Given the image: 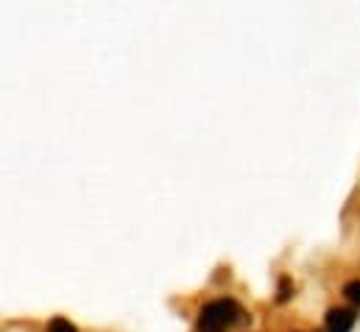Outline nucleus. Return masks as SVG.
<instances>
[{
	"label": "nucleus",
	"instance_id": "7ed1b4c3",
	"mask_svg": "<svg viewBox=\"0 0 360 332\" xmlns=\"http://www.w3.org/2000/svg\"><path fill=\"white\" fill-rule=\"evenodd\" d=\"M296 293V285H293V279L290 276H279V288H276V302L279 305H285V302H290V296Z\"/></svg>",
	"mask_w": 360,
	"mask_h": 332
},
{
	"label": "nucleus",
	"instance_id": "f03ea898",
	"mask_svg": "<svg viewBox=\"0 0 360 332\" xmlns=\"http://www.w3.org/2000/svg\"><path fill=\"white\" fill-rule=\"evenodd\" d=\"M358 321V313L352 307H330L324 316V330L327 332H352Z\"/></svg>",
	"mask_w": 360,
	"mask_h": 332
},
{
	"label": "nucleus",
	"instance_id": "39448f33",
	"mask_svg": "<svg viewBox=\"0 0 360 332\" xmlns=\"http://www.w3.org/2000/svg\"><path fill=\"white\" fill-rule=\"evenodd\" d=\"M48 332H79V327H76V324H70L68 319H62V316H59V319H53V321L48 324Z\"/></svg>",
	"mask_w": 360,
	"mask_h": 332
},
{
	"label": "nucleus",
	"instance_id": "20e7f679",
	"mask_svg": "<svg viewBox=\"0 0 360 332\" xmlns=\"http://www.w3.org/2000/svg\"><path fill=\"white\" fill-rule=\"evenodd\" d=\"M344 299L352 302L355 307H360V279H349V282L344 285Z\"/></svg>",
	"mask_w": 360,
	"mask_h": 332
},
{
	"label": "nucleus",
	"instance_id": "f257e3e1",
	"mask_svg": "<svg viewBox=\"0 0 360 332\" xmlns=\"http://www.w3.org/2000/svg\"><path fill=\"white\" fill-rule=\"evenodd\" d=\"M243 319H246V313L235 299H215L201 307L198 332H226L229 327L240 324Z\"/></svg>",
	"mask_w": 360,
	"mask_h": 332
}]
</instances>
